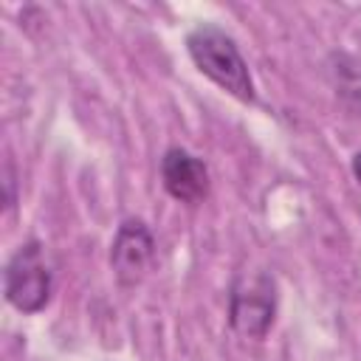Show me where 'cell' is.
Segmentation results:
<instances>
[{
    "label": "cell",
    "mask_w": 361,
    "mask_h": 361,
    "mask_svg": "<svg viewBox=\"0 0 361 361\" xmlns=\"http://www.w3.org/2000/svg\"><path fill=\"white\" fill-rule=\"evenodd\" d=\"M330 79L336 87V96L361 116V59L350 54H333L330 56Z\"/></svg>",
    "instance_id": "obj_6"
},
{
    "label": "cell",
    "mask_w": 361,
    "mask_h": 361,
    "mask_svg": "<svg viewBox=\"0 0 361 361\" xmlns=\"http://www.w3.org/2000/svg\"><path fill=\"white\" fill-rule=\"evenodd\" d=\"M276 313V288L265 271H243L228 299V322L245 338H262Z\"/></svg>",
    "instance_id": "obj_2"
},
{
    "label": "cell",
    "mask_w": 361,
    "mask_h": 361,
    "mask_svg": "<svg viewBox=\"0 0 361 361\" xmlns=\"http://www.w3.org/2000/svg\"><path fill=\"white\" fill-rule=\"evenodd\" d=\"M155 259V243L141 220L121 223L110 245V268L121 285H138Z\"/></svg>",
    "instance_id": "obj_4"
},
{
    "label": "cell",
    "mask_w": 361,
    "mask_h": 361,
    "mask_svg": "<svg viewBox=\"0 0 361 361\" xmlns=\"http://www.w3.org/2000/svg\"><path fill=\"white\" fill-rule=\"evenodd\" d=\"M6 206H14V172L8 161H6Z\"/></svg>",
    "instance_id": "obj_7"
},
{
    "label": "cell",
    "mask_w": 361,
    "mask_h": 361,
    "mask_svg": "<svg viewBox=\"0 0 361 361\" xmlns=\"http://www.w3.org/2000/svg\"><path fill=\"white\" fill-rule=\"evenodd\" d=\"M353 175H355V178L361 180V152H358V155L353 158Z\"/></svg>",
    "instance_id": "obj_8"
},
{
    "label": "cell",
    "mask_w": 361,
    "mask_h": 361,
    "mask_svg": "<svg viewBox=\"0 0 361 361\" xmlns=\"http://www.w3.org/2000/svg\"><path fill=\"white\" fill-rule=\"evenodd\" d=\"M164 189L180 203H200L209 195V169L192 152L172 147L161 161Z\"/></svg>",
    "instance_id": "obj_5"
},
{
    "label": "cell",
    "mask_w": 361,
    "mask_h": 361,
    "mask_svg": "<svg viewBox=\"0 0 361 361\" xmlns=\"http://www.w3.org/2000/svg\"><path fill=\"white\" fill-rule=\"evenodd\" d=\"M6 299L20 313H37L51 299V271L39 243H25L6 265Z\"/></svg>",
    "instance_id": "obj_3"
},
{
    "label": "cell",
    "mask_w": 361,
    "mask_h": 361,
    "mask_svg": "<svg viewBox=\"0 0 361 361\" xmlns=\"http://www.w3.org/2000/svg\"><path fill=\"white\" fill-rule=\"evenodd\" d=\"M189 56L203 76L240 102H254V82L234 39L217 25H197L186 39Z\"/></svg>",
    "instance_id": "obj_1"
}]
</instances>
